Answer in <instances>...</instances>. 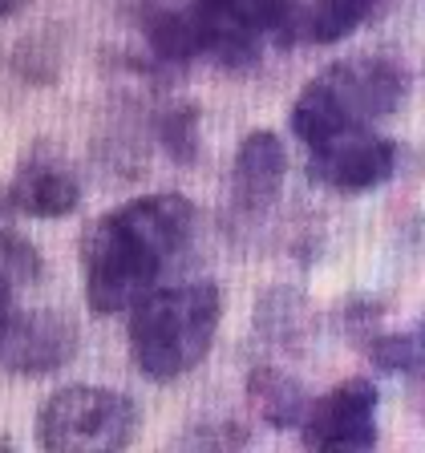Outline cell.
I'll return each mask as SVG.
<instances>
[{
	"instance_id": "6da1fadb",
	"label": "cell",
	"mask_w": 425,
	"mask_h": 453,
	"mask_svg": "<svg viewBox=\"0 0 425 453\" xmlns=\"http://www.w3.org/2000/svg\"><path fill=\"white\" fill-rule=\"evenodd\" d=\"M195 231V207L182 195L134 198L85 231V300L89 308L113 311L138 308L154 292L162 267L187 247Z\"/></svg>"
},
{
	"instance_id": "7a4b0ae2",
	"label": "cell",
	"mask_w": 425,
	"mask_h": 453,
	"mask_svg": "<svg viewBox=\"0 0 425 453\" xmlns=\"http://www.w3.org/2000/svg\"><path fill=\"white\" fill-rule=\"evenodd\" d=\"M296 33H304V9H296V0H195L187 12L154 20L151 45L174 61L198 53L247 61L264 37L288 45Z\"/></svg>"
},
{
	"instance_id": "3957f363",
	"label": "cell",
	"mask_w": 425,
	"mask_h": 453,
	"mask_svg": "<svg viewBox=\"0 0 425 453\" xmlns=\"http://www.w3.org/2000/svg\"><path fill=\"white\" fill-rule=\"evenodd\" d=\"M219 328V288L215 283H179L154 288L130 311V352L134 365L151 380H174L211 352Z\"/></svg>"
},
{
	"instance_id": "277c9868",
	"label": "cell",
	"mask_w": 425,
	"mask_h": 453,
	"mask_svg": "<svg viewBox=\"0 0 425 453\" xmlns=\"http://www.w3.org/2000/svg\"><path fill=\"white\" fill-rule=\"evenodd\" d=\"M406 97V73L393 61H336L312 77L292 105V130L308 150L393 113Z\"/></svg>"
},
{
	"instance_id": "5b68a950",
	"label": "cell",
	"mask_w": 425,
	"mask_h": 453,
	"mask_svg": "<svg viewBox=\"0 0 425 453\" xmlns=\"http://www.w3.org/2000/svg\"><path fill=\"white\" fill-rule=\"evenodd\" d=\"M138 429L130 396L97 385H69L45 401L37 441L45 453H122Z\"/></svg>"
},
{
	"instance_id": "8992f818",
	"label": "cell",
	"mask_w": 425,
	"mask_h": 453,
	"mask_svg": "<svg viewBox=\"0 0 425 453\" xmlns=\"http://www.w3.org/2000/svg\"><path fill=\"white\" fill-rule=\"evenodd\" d=\"M304 445L312 453H373L377 445V388L373 380H340L304 417Z\"/></svg>"
},
{
	"instance_id": "52a82bcc",
	"label": "cell",
	"mask_w": 425,
	"mask_h": 453,
	"mask_svg": "<svg viewBox=\"0 0 425 453\" xmlns=\"http://www.w3.org/2000/svg\"><path fill=\"white\" fill-rule=\"evenodd\" d=\"M77 349V328L61 311H17L4 316V368L12 377H41L61 368Z\"/></svg>"
},
{
	"instance_id": "ba28073f",
	"label": "cell",
	"mask_w": 425,
	"mask_h": 453,
	"mask_svg": "<svg viewBox=\"0 0 425 453\" xmlns=\"http://www.w3.org/2000/svg\"><path fill=\"white\" fill-rule=\"evenodd\" d=\"M397 150L377 130H352L312 150V179L336 190H368L393 174Z\"/></svg>"
},
{
	"instance_id": "9c48e42d",
	"label": "cell",
	"mask_w": 425,
	"mask_h": 453,
	"mask_svg": "<svg viewBox=\"0 0 425 453\" xmlns=\"http://www.w3.org/2000/svg\"><path fill=\"white\" fill-rule=\"evenodd\" d=\"M283 170H288V154H283V142L272 130H255L243 138L236 154V198L239 207L255 211L267 207L275 198L283 182Z\"/></svg>"
},
{
	"instance_id": "30bf717a",
	"label": "cell",
	"mask_w": 425,
	"mask_h": 453,
	"mask_svg": "<svg viewBox=\"0 0 425 453\" xmlns=\"http://www.w3.org/2000/svg\"><path fill=\"white\" fill-rule=\"evenodd\" d=\"M9 203L28 219H61L77 207V182L49 162H28L12 179Z\"/></svg>"
},
{
	"instance_id": "8fae6325",
	"label": "cell",
	"mask_w": 425,
	"mask_h": 453,
	"mask_svg": "<svg viewBox=\"0 0 425 453\" xmlns=\"http://www.w3.org/2000/svg\"><path fill=\"white\" fill-rule=\"evenodd\" d=\"M247 401H251V409L259 417H264L267 425H304V393L300 385H296L292 377H283V372H275V368H259V372H251V380H247Z\"/></svg>"
},
{
	"instance_id": "7c38bea8",
	"label": "cell",
	"mask_w": 425,
	"mask_h": 453,
	"mask_svg": "<svg viewBox=\"0 0 425 453\" xmlns=\"http://www.w3.org/2000/svg\"><path fill=\"white\" fill-rule=\"evenodd\" d=\"M389 0H312V9H304V33L312 41H340L349 37L357 25L368 17H377Z\"/></svg>"
},
{
	"instance_id": "4fadbf2b",
	"label": "cell",
	"mask_w": 425,
	"mask_h": 453,
	"mask_svg": "<svg viewBox=\"0 0 425 453\" xmlns=\"http://www.w3.org/2000/svg\"><path fill=\"white\" fill-rule=\"evenodd\" d=\"M0 255H4V292H9V300H12V296H17V288L37 283L41 255H37V247H28L20 235H4Z\"/></svg>"
},
{
	"instance_id": "5bb4252c",
	"label": "cell",
	"mask_w": 425,
	"mask_h": 453,
	"mask_svg": "<svg viewBox=\"0 0 425 453\" xmlns=\"http://www.w3.org/2000/svg\"><path fill=\"white\" fill-rule=\"evenodd\" d=\"M421 372H425V332H421Z\"/></svg>"
}]
</instances>
